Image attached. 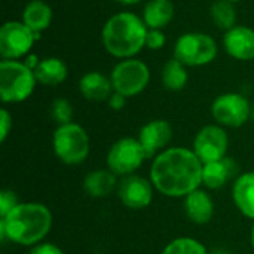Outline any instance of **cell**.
Here are the masks:
<instances>
[{
  "instance_id": "cell-22",
  "label": "cell",
  "mask_w": 254,
  "mask_h": 254,
  "mask_svg": "<svg viewBox=\"0 0 254 254\" xmlns=\"http://www.w3.org/2000/svg\"><path fill=\"white\" fill-rule=\"evenodd\" d=\"M51 21H52V9L43 0H31L22 12V22L33 33H39L48 28Z\"/></svg>"
},
{
  "instance_id": "cell-11",
  "label": "cell",
  "mask_w": 254,
  "mask_h": 254,
  "mask_svg": "<svg viewBox=\"0 0 254 254\" xmlns=\"http://www.w3.org/2000/svg\"><path fill=\"white\" fill-rule=\"evenodd\" d=\"M36 34L24 24L10 21L0 28V55L4 60H15L25 55L33 43Z\"/></svg>"
},
{
  "instance_id": "cell-18",
  "label": "cell",
  "mask_w": 254,
  "mask_h": 254,
  "mask_svg": "<svg viewBox=\"0 0 254 254\" xmlns=\"http://www.w3.org/2000/svg\"><path fill=\"white\" fill-rule=\"evenodd\" d=\"M235 173V164L229 158H223L216 162L204 164L202 167V185L208 189L223 188L232 174Z\"/></svg>"
},
{
  "instance_id": "cell-25",
  "label": "cell",
  "mask_w": 254,
  "mask_h": 254,
  "mask_svg": "<svg viewBox=\"0 0 254 254\" xmlns=\"http://www.w3.org/2000/svg\"><path fill=\"white\" fill-rule=\"evenodd\" d=\"M161 254H210L207 252V249L193 238L189 237H182V238H176L173 240Z\"/></svg>"
},
{
  "instance_id": "cell-19",
  "label": "cell",
  "mask_w": 254,
  "mask_h": 254,
  "mask_svg": "<svg viewBox=\"0 0 254 254\" xmlns=\"http://www.w3.org/2000/svg\"><path fill=\"white\" fill-rule=\"evenodd\" d=\"M174 16V4L171 0H149L143 10V21L150 30L167 27Z\"/></svg>"
},
{
  "instance_id": "cell-30",
  "label": "cell",
  "mask_w": 254,
  "mask_h": 254,
  "mask_svg": "<svg viewBox=\"0 0 254 254\" xmlns=\"http://www.w3.org/2000/svg\"><path fill=\"white\" fill-rule=\"evenodd\" d=\"M28 254H64L63 250L55 246V244H51V243H40V244H36L33 246L31 252Z\"/></svg>"
},
{
  "instance_id": "cell-33",
  "label": "cell",
  "mask_w": 254,
  "mask_h": 254,
  "mask_svg": "<svg viewBox=\"0 0 254 254\" xmlns=\"http://www.w3.org/2000/svg\"><path fill=\"white\" fill-rule=\"evenodd\" d=\"M210 254H229V253H226V252H223V250H216V252H213V253H210Z\"/></svg>"
},
{
  "instance_id": "cell-29",
  "label": "cell",
  "mask_w": 254,
  "mask_h": 254,
  "mask_svg": "<svg viewBox=\"0 0 254 254\" xmlns=\"http://www.w3.org/2000/svg\"><path fill=\"white\" fill-rule=\"evenodd\" d=\"M12 128V116L9 115V112L6 109L0 110V141L4 143V140L7 138V134Z\"/></svg>"
},
{
  "instance_id": "cell-26",
  "label": "cell",
  "mask_w": 254,
  "mask_h": 254,
  "mask_svg": "<svg viewBox=\"0 0 254 254\" xmlns=\"http://www.w3.org/2000/svg\"><path fill=\"white\" fill-rule=\"evenodd\" d=\"M73 116V107L65 98H57L52 104V118L60 124L65 125L71 122Z\"/></svg>"
},
{
  "instance_id": "cell-13",
  "label": "cell",
  "mask_w": 254,
  "mask_h": 254,
  "mask_svg": "<svg viewBox=\"0 0 254 254\" xmlns=\"http://www.w3.org/2000/svg\"><path fill=\"white\" fill-rule=\"evenodd\" d=\"M173 137V128L167 121L155 119L147 122L138 134V141L143 146L146 156L152 158L164 152L162 149L170 143Z\"/></svg>"
},
{
  "instance_id": "cell-31",
  "label": "cell",
  "mask_w": 254,
  "mask_h": 254,
  "mask_svg": "<svg viewBox=\"0 0 254 254\" xmlns=\"http://www.w3.org/2000/svg\"><path fill=\"white\" fill-rule=\"evenodd\" d=\"M125 98H127V97H124L122 94L113 92V94L110 95V98H109V104H110V107H112L113 110H121V109H124V106H125Z\"/></svg>"
},
{
  "instance_id": "cell-34",
  "label": "cell",
  "mask_w": 254,
  "mask_h": 254,
  "mask_svg": "<svg viewBox=\"0 0 254 254\" xmlns=\"http://www.w3.org/2000/svg\"><path fill=\"white\" fill-rule=\"evenodd\" d=\"M252 244H253V249H254V226H253V231H252Z\"/></svg>"
},
{
  "instance_id": "cell-6",
  "label": "cell",
  "mask_w": 254,
  "mask_h": 254,
  "mask_svg": "<svg viewBox=\"0 0 254 254\" xmlns=\"http://www.w3.org/2000/svg\"><path fill=\"white\" fill-rule=\"evenodd\" d=\"M217 55L214 39L205 33H185L174 45V58L185 65L196 67L211 63Z\"/></svg>"
},
{
  "instance_id": "cell-35",
  "label": "cell",
  "mask_w": 254,
  "mask_h": 254,
  "mask_svg": "<svg viewBox=\"0 0 254 254\" xmlns=\"http://www.w3.org/2000/svg\"><path fill=\"white\" fill-rule=\"evenodd\" d=\"M225 1H229V3H237V1H240V0H225Z\"/></svg>"
},
{
  "instance_id": "cell-10",
  "label": "cell",
  "mask_w": 254,
  "mask_h": 254,
  "mask_svg": "<svg viewBox=\"0 0 254 254\" xmlns=\"http://www.w3.org/2000/svg\"><path fill=\"white\" fill-rule=\"evenodd\" d=\"M229 138L226 131L219 125H207L193 140V153L202 164L216 162L226 158Z\"/></svg>"
},
{
  "instance_id": "cell-12",
  "label": "cell",
  "mask_w": 254,
  "mask_h": 254,
  "mask_svg": "<svg viewBox=\"0 0 254 254\" xmlns=\"http://www.w3.org/2000/svg\"><path fill=\"white\" fill-rule=\"evenodd\" d=\"M118 196L131 210H143L153 201V185L140 176H125L118 186Z\"/></svg>"
},
{
  "instance_id": "cell-9",
  "label": "cell",
  "mask_w": 254,
  "mask_h": 254,
  "mask_svg": "<svg viewBox=\"0 0 254 254\" xmlns=\"http://www.w3.org/2000/svg\"><path fill=\"white\" fill-rule=\"evenodd\" d=\"M211 115L217 124L223 127L238 128L249 121L252 115V107L244 95L237 92H228L219 95L214 100L211 106Z\"/></svg>"
},
{
  "instance_id": "cell-16",
  "label": "cell",
  "mask_w": 254,
  "mask_h": 254,
  "mask_svg": "<svg viewBox=\"0 0 254 254\" xmlns=\"http://www.w3.org/2000/svg\"><path fill=\"white\" fill-rule=\"evenodd\" d=\"M232 198L237 208L254 220V171L241 174L232 188Z\"/></svg>"
},
{
  "instance_id": "cell-21",
  "label": "cell",
  "mask_w": 254,
  "mask_h": 254,
  "mask_svg": "<svg viewBox=\"0 0 254 254\" xmlns=\"http://www.w3.org/2000/svg\"><path fill=\"white\" fill-rule=\"evenodd\" d=\"M34 76L39 83L48 85V86H55L65 80L67 67L60 58L49 57V58L39 61V64L34 68Z\"/></svg>"
},
{
  "instance_id": "cell-1",
  "label": "cell",
  "mask_w": 254,
  "mask_h": 254,
  "mask_svg": "<svg viewBox=\"0 0 254 254\" xmlns=\"http://www.w3.org/2000/svg\"><path fill=\"white\" fill-rule=\"evenodd\" d=\"M202 167L193 150L171 147L159 155L150 167V182L162 195L171 198L188 196L202 185Z\"/></svg>"
},
{
  "instance_id": "cell-3",
  "label": "cell",
  "mask_w": 254,
  "mask_h": 254,
  "mask_svg": "<svg viewBox=\"0 0 254 254\" xmlns=\"http://www.w3.org/2000/svg\"><path fill=\"white\" fill-rule=\"evenodd\" d=\"M147 25L131 12L113 15L103 27L101 39L106 51L116 58H131L146 46Z\"/></svg>"
},
{
  "instance_id": "cell-20",
  "label": "cell",
  "mask_w": 254,
  "mask_h": 254,
  "mask_svg": "<svg viewBox=\"0 0 254 254\" xmlns=\"http://www.w3.org/2000/svg\"><path fill=\"white\" fill-rule=\"evenodd\" d=\"M118 186L116 174L110 170L91 171L83 180V189L92 198L109 196Z\"/></svg>"
},
{
  "instance_id": "cell-7",
  "label": "cell",
  "mask_w": 254,
  "mask_h": 254,
  "mask_svg": "<svg viewBox=\"0 0 254 254\" xmlns=\"http://www.w3.org/2000/svg\"><path fill=\"white\" fill-rule=\"evenodd\" d=\"M150 79L149 67L134 58H127L115 65L110 80L113 91L122 94L124 97H134L143 92Z\"/></svg>"
},
{
  "instance_id": "cell-4",
  "label": "cell",
  "mask_w": 254,
  "mask_h": 254,
  "mask_svg": "<svg viewBox=\"0 0 254 254\" xmlns=\"http://www.w3.org/2000/svg\"><path fill=\"white\" fill-rule=\"evenodd\" d=\"M34 70L16 60L0 63V98L3 103H21L27 100L36 86Z\"/></svg>"
},
{
  "instance_id": "cell-23",
  "label": "cell",
  "mask_w": 254,
  "mask_h": 254,
  "mask_svg": "<svg viewBox=\"0 0 254 254\" xmlns=\"http://www.w3.org/2000/svg\"><path fill=\"white\" fill-rule=\"evenodd\" d=\"M189 79L186 65L179 60L173 58L167 61L162 68V83L170 91H180L186 86Z\"/></svg>"
},
{
  "instance_id": "cell-17",
  "label": "cell",
  "mask_w": 254,
  "mask_h": 254,
  "mask_svg": "<svg viewBox=\"0 0 254 254\" xmlns=\"http://www.w3.org/2000/svg\"><path fill=\"white\" fill-rule=\"evenodd\" d=\"M80 94L89 101H104L112 95V80L107 79L103 73L89 71L79 82Z\"/></svg>"
},
{
  "instance_id": "cell-24",
  "label": "cell",
  "mask_w": 254,
  "mask_h": 254,
  "mask_svg": "<svg viewBox=\"0 0 254 254\" xmlns=\"http://www.w3.org/2000/svg\"><path fill=\"white\" fill-rule=\"evenodd\" d=\"M211 18L217 27H220L223 30H231L235 27L237 12H235L232 3L225 1V0H217L211 6Z\"/></svg>"
},
{
  "instance_id": "cell-36",
  "label": "cell",
  "mask_w": 254,
  "mask_h": 254,
  "mask_svg": "<svg viewBox=\"0 0 254 254\" xmlns=\"http://www.w3.org/2000/svg\"><path fill=\"white\" fill-rule=\"evenodd\" d=\"M252 119H253V122H254V106H253V109H252Z\"/></svg>"
},
{
  "instance_id": "cell-15",
  "label": "cell",
  "mask_w": 254,
  "mask_h": 254,
  "mask_svg": "<svg viewBox=\"0 0 254 254\" xmlns=\"http://www.w3.org/2000/svg\"><path fill=\"white\" fill-rule=\"evenodd\" d=\"M185 213L192 223L205 225L214 216V202L205 190L196 189L185 196Z\"/></svg>"
},
{
  "instance_id": "cell-32",
  "label": "cell",
  "mask_w": 254,
  "mask_h": 254,
  "mask_svg": "<svg viewBox=\"0 0 254 254\" xmlns=\"http://www.w3.org/2000/svg\"><path fill=\"white\" fill-rule=\"evenodd\" d=\"M122 4H135V3H140L141 0H116Z\"/></svg>"
},
{
  "instance_id": "cell-2",
  "label": "cell",
  "mask_w": 254,
  "mask_h": 254,
  "mask_svg": "<svg viewBox=\"0 0 254 254\" xmlns=\"http://www.w3.org/2000/svg\"><path fill=\"white\" fill-rule=\"evenodd\" d=\"M52 228V213L40 202H19L6 217L0 219L1 240L19 246L40 244Z\"/></svg>"
},
{
  "instance_id": "cell-8",
  "label": "cell",
  "mask_w": 254,
  "mask_h": 254,
  "mask_svg": "<svg viewBox=\"0 0 254 254\" xmlns=\"http://www.w3.org/2000/svg\"><path fill=\"white\" fill-rule=\"evenodd\" d=\"M147 159L138 138L125 137L118 140L107 153V167L116 176H131Z\"/></svg>"
},
{
  "instance_id": "cell-27",
  "label": "cell",
  "mask_w": 254,
  "mask_h": 254,
  "mask_svg": "<svg viewBox=\"0 0 254 254\" xmlns=\"http://www.w3.org/2000/svg\"><path fill=\"white\" fill-rule=\"evenodd\" d=\"M18 198L12 190H1L0 192V219L6 217L16 205H18Z\"/></svg>"
},
{
  "instance_id": "cell-5",
  "label": "cell",
  "mask_w": 254,
  "mask_h": 254,
  "mask_svg": "<svg viewBox=\"0 0 254 254\" xmlns=\"http://www.w3.org/2000/svg\"><path fill=\"white\" fill-rule=\"evenodd\" d=\"M52 146L57 158L67 165H79L89 155V137L80 125L73 122L58 125Z\"/></svg>"
},
{
  "instance_id": "cell-14",
  "label": "cell",
  "mask_w": 254,
  "mask_h": 254,
  "mask_svg": "<svg viewBox=\"0 0 254 254\" xmlns=\"http://www.w3.org/2000/svg\"><path fill=\"white\" fill-rule=\"evenodd\" d=\"M226 52L241 61L254 60V30L244 25H235L223 37Z\"/></svg>"
},
{
  "instance_id": "cell-28",
  "label": "cell",
  "mask_w": 254,
  "mask_h": 254,
  "mask_svg": "<svg viewBox=\"0 0 254 254\" xmlns=\"http://www.w3.org/2000/svg\"><path fill=\"white\" fill-rule=\"evenodd\" d=\"M165 45V34L161 30H149L146 36V46L150 49H161Z\"/></svg>"
}]
</instances>
